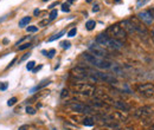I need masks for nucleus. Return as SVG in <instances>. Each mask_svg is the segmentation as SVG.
<instances>
[{
	"label": "nucleus",
	"mask_w": 154,
	"mask_h": 130,
	"mask_svg": "<svg viewBox=\"0 0 154 130\" xmlns=\"http://www.w3.org/2000/svg\"><path fill=\"white\" fill-rule=\"evenodd\" d=\"M96 43L101 46H103L104 49H110V50H114V51H119L122 49L123 44L121 40L119 39H115V38H111L109 37L107 33H101L96 37Z\"/></svg>",
	"instance_id": "nucleus-1"
},
{
	"label": "nucleus",
	"mask_w": 154,
	"mask_h": 130,
	"mask_svg": "<svg viewBox=\"0 0 154 130\" xmlns=\"http://www.w3.org/2000/svg\"><path fill=\"white\" fill-rule=\"evenodd\" d=\"M82 58L85 62H88L89 64L94 65L95 68H98V69L108 70V69H111V66H113V63H110L109 60H107L104 58H101V57H96V56L90 55V53H83Z\"/></svg>",
	"instance_id": "nucleus-2"
},
{
	"label": "nucleus",
	"mask_w": 154,
	"mask_h": 130,
	"mask_svg": "<svg viewBox=\"0 0 154 130\" xmlns=\"http://www.w3.org/2000/svg\"><path fill=\"white\" fill-rule=\"evenodd\" d=\"M107 34H110V36H113L111 38H115V39H124L126 38V32L123 31V29L120 26V24H114V25H111V26H109V27L107 29V32H106Z\"/></svg>",
	"instance_id": "nucleus-3"
},
{
	"label": "nucleus",
	"mask_w": 154,
	"mask_h": 130,
	"mask_svg": "<svg viewBox=\"0 0 154 130\" xmlns=\"http://www.w3.org/2000/svg\"><path fill=\"white\" fill-rule=\"evenodd\" d=\"M75 91L77 94H82V95H85V96H90L94 91H95V88L90 84H87V83H80V84H76L74 86Z\"/></svg>",
	"instance_id": "nucleus-4"
},
{
	"label": "nucleus",
	"mask_w": 154,
	"mask_h": 130,
	"mask_svg": "<svg viewBox=\"0 0 154 130\" xmlns=\"http://www.w3.org/2000/svg\"><path fill=\"white\" fill-rule=\"evenodd\" d=\"M138 91L140 92V95H142L144 97H152V96H154V85L151 83L141 84L138 86Z\"/></svg>",
	"instance_id": "nucleus-5"
},
{
	"label": "nucleus",
	"mask_w": 154,
	"mask_h": 130,
	"mask_svg": "<svg viewBox=\"0 0 154 130\" xmlns=\"http://www.w3.org/2000/svg\"><path fill=\"white\" fill-rule=\"evenodd\" d=\"M89 50H90L93 52V55L96 56V57H101V58H103L104 56H108L109 53L107 52V50L103 47V46H101L98 45L97 43L96 44H91V45H89Z\"/></svg>",
	"instance_id": "nucleus-6"
},
{
	"label": "nucleus",
	"mask_w": 154,
	"mask_h": 130,
	"mask_svg": "<svg viewBox=\"0 0 154 130\" xmlns=\"http://www.w3.org/2000/svg\"><path fill=\"white\" fill-rule=\"evenodd\" d=\"M71 110L72 111H76V112H83V114H91L94 111V109L89 105H85V104H82V103H74L70 105Z\"/></svg>",
	"instance_id": "nucleus-7"
},
{
	"label": "nucleus",
	"mask_w": 154,
	"mask_h": 130,
	"mask_svg": "<svg viewBox=\"0 0 154 130\" xmlns=\"http://www.w3.org/2000/svg\"><path fill=\"white\" fill-rule=\"evenodd\" d=\"M94 73L97 76L98 79L103 81L106 83H110V84H118V79L116 77H114L110 73H104V72H100V71H94Z\"/></svg>",
	"instance_id": "nucleus-8"
},
{
	"label": "nucleus",
	"mask_w": 154,
	"mask_h": 130,
	"mask_svg": "<svg viewBox=\"0 0 154 130\" xmlns=\"http://www.w3.org/2000/svg\"><path fill=\"white\" fill-rule=\"evenodd\" d=\"M138 18H139L140 21L145 23L146 25H152V23L154 20V17H153L151 11H142V12H140L139 14H138Z\"/></svg>",
	"instance_id": "nucleus-9"
},
{
	"label": "nucleus",
	"mask_w": 154,
	"mask_h": 130,
	"mask_svg": "<svg viewBox=\"0 0 154 130\" xmlns=\"http://www.w3.org/2000/svg\"><path fill=\"white\" fill-rule=\"evenodd\" d=\"M131 21L133 23V26H134V29H135V32H138V33L141 34V36H147V34H148L146 26H144L142 24H141V21H140L139 19L133 18Z\"/></svg>",
	"instance_id": "nucleus-10"
},
{
	"label": "nucleus",
	"mask_w": 154,
	"mask_h": 130,
	"mask_svg": "<svg viewBox=\"0 0 154 130\" xmlns=\"http://www.w3.org/2000/svg\"><path fill=\"white\" fill-rule=\"evenodd\" d=\"M153 114V109L151 108V107H148V105H145V107H142V108H139L136 111H135V116L136 117H139V118H146V117H148V116H151Z\"/></svg>",
	"instance_id": "nucleus-11"
},
{
	"label": "nucleus",
	"mask_w": 154,
	"mask_h": 130,
	"mask_svg": "<svg viewBox=\"0 0 154 130\" xmlns=\"http://www.w3.org/2000/svg\"><path fill=\"white\" fill-rule=\"evenodd\" d=\"M120 26L123 29V31H124L126 33H131V34L135 33V29H134L133 23H132L131 20H123V21H121Z\"/></svg>",
	"instance_id": "nucleus-12"
},
{
	"label": "nucleus",
	"mask_w": 154,
	"mask_h": 130,
	"mask_svg": "<svg viewBox=\"0 0 154 130\" xmlns=\"http://www.w3.org/2000/svg\"><path fill=\"white\" fill-rule=\"evenodd\" d=\"M94 92H96L95 94V97L97 98V99H101V101H103V102H109V103H114V99L110 97V96H108L107 94H103V92H101V91H94Z\"/></svg>",
	"instance_id": "nucleus-13"
},
{
	"label": "nucleus",
	"mask_w": 154,
	"mask_h": 130,
	"mask_svg": "<svg viewBox=\"0 0 154 130\" xmlns=\"http://www.w3.org/2000/svg\"><path fill=\"white\" fill-rule=\"evenodd\" d=\"M113 105L115 107V108H118V109H120L121 111H129L131 110V107L128 105L127 103H124V102H122V101H114V103H113Z\"/></svg>",
	"instance_id": "nucleus-14"
},
{
	"label": "nucleus",
	"mask_w": 154,
	"mask_h": 130,
	"mask_svg": "<svg viewBox=\"0 0 154 130\" xmlns=\"http://www.w3.org/2000/svg\"><path fill=\"white\" fill-rule=\"evenodd\" d=\"M30 21H31V17H24L23 19L19 20V27H24V26L29 25Z\"/></svg>",
	"instance_id": "nucleus-15"
},
{
	"label": "nucleus",
	"mask_w": 154,
	"mask_h": 130,
	"mask_svg": "<svg viewBox=\"0 0 154 130\" xmlns=\"http://www.w3.org/2000/svg\"><path fill=\"white\" fill-rule=\"evenodd\" d=\"M95 26H96L95 20H88V21L85 23V29H87L88 31L94 30V29H95Z\"/></svg>",
	"instance_id": "nucleus-16"
},
{
	"label": "nucleus",
	"mask_w": 154,
	"mask_h": 130,
	"mask_svg": "<svg viewBox=\"0 0 154 130\" xmlns=\"http://www.w3.org/2000/svg\"><path fill=\"white\" fill-rule=\"evenodd\" d=\"M43 53H44L47 58H54V57H55V55H56V50L51 49V50H49L47 52H46V51H43Z\"/></svg>",
	"instance_id": "nucleus-17"
},
{
	"label": "nucleus",
	"mask_w": 154,
	"mask_h": 130,
	"mask_svg": "<svg viewBox=\"0 0 154 130\" xmlns=\"http://www.w3.org/2000/svg\"><path fill=\"white\" fill-rule=\"evenodd\" d=\"M64 33H65V31H60V32H58V33H56L55 36H52L51 38H49V42H54V40H57V39H59Z\"/></svg>",
	"instance_id": "nucleus-18"
},
{
	"label": "nucleus",
	"mask_w": 154,
	"mask_h": 130,
	"mask_svg": "<svg viewBox=\"0 0 154 130\" xmlns=\"http://www.w3.org/2000/svg\"><path fill=\"white\" fill-rule=\"evenodd\" d=\"M83 124L87 125V127H93L94 125V120L90 118V117H85L83 120Z\"/></svg>",
	"instance_id": "nucleus-19"
},
{
	"label": "nucleus",
	"mask_w": 154,
	"mask_h": 130,
	"mask_svg": "<svg viewBox=\"0 0 154 130\" xmlns=\"http://www.w3.org/2000/svg\"><path fill=\"white\" fill-rule=\"evenodd\" d=\"M49 84H50V81H43L39 85H37L32 91H34V90H41V89H43L44 86H46V85H49Z\"/></svg>",
	"instance_id": "nucleus-20"
},
{
	"label": "nucleus",
	"mask_w": 154,
	"mask_h": 130,
	"mask_svg": "<svg viewBox=\"0 0 154 130\" xmlns=\"http://www.w3.org/2000/svg\"><path fill=\"white\" fill-rule=\"evenodd\" d=\"M50 20H52V19H56L57 17H58V12H57V10H52L50 12Z\"/></svg>",
	"instance_id": "nucleus-21"
},
{
	"label": "nucleus",
	"mask_w": 154,
	"mask_h": 130,
	"mask_svg": "<svg viewBox=\"0 0 154 130\" xmlns=\"http://www.w3.org/2000/svg\"><path fill=\"white\" fill-rule=\"evenodd\" d=\"M34 65H36V63H34L33 60H31V62H29V63L26 64V69H28L29 71H32V70L34 69Z\"/></svg>",
	"instance_id": "nucleus-22"
},
{
	"label": "nucleus",
	"mask_w": 154,
	"mask_h": 130,
	"mask_svg": "<svg viewBox=\"0 0 154 130\" xmlns=\"http://www.w3.org/2000/svg\"><path fill=\"white\" fill-rule=\"evenodd\" d=\"M16 103H17V98H16V97H12V98H10V99L7 101V105H8V107H12V105H14Z\"/></svg>",
	"instance_id": "nucleus-23"
},
{
	"label": "nucleus",
	"mask_w": 154,
	"mask_h": 130,
	"mask_svg": "<svg viewBox=\"0 0 154 130\" xmlns=\"http://www.w3.org/2000/svg\"><path fill=\"white\" fill-rule=\"evenodd\" d=\"M26 31L28 32H37L38 31V27H37V26L31 25V26H28V27H26Z\"/></svg>",
	"instance_id": "nucleus-24"
},
{
	"label": "nucleus",
	"mask_w": 154,
	"mask_h": 130,
	"mask_svg": "<svg viewBox=\"0 0 154 130\" xmlns=\"http://www.w3.org/2000/svg\"><path fill=\"white\" fill-rule=\"evenodd\" d=\"M30 46H31V44H30V43H25V44H23L21 46H18V50H19V51H23V50L29 49Z\"/></svg>",
	"instance_id": "nucleus-25"
},
{
	"label": "nucleus",
	"mask_w": 154,
	"mask_h": 130,
	"mask_svg": "<svg viewBox=\"0 0 154 130\" xmlns=\"http://www.w3.org/2000/svg\"><path fill=\"white\" fill-rule=\"evenodd\" d=\"M76 33H77V30L74 27V29H71L69 32H68V37H70V38H72V37H75L76 36Z\"/></svg>",
	"instance_id": "nucleus-26"
},
{
	"label": "nucleus",
	"mask_w": 154,
	"mask_h": 130,
	"mask_svg": "<svg viewBox=\"0 0 154 130\" xmlns=\"http://www.w3.org/2000/svg\"><path fill=\"white\" fill-rule=\"evenodd\" d=\"M8 86V83L7 82H3V83H0V91H5Z\"/></svg>",
	"instance_id": "nucleus-27"
},
{
	"label": "nucleus",
	"mask_w": 154,
	"mask_h": 130,
	"mask_svg": "<svg viewBox=\"0 0 154 130\" xmlns=\"http://www.w3.org/2000/svg\"><path fill=\"white\" fill-rule=\"evenodd\" d=\"M26 112L30 115H34L36 114V109H33L32 107H26Z\"/></svg>",
	"instance_id": "nucleus-28"
},
{
	"label": "nucleus",
	"mask_w": 154,
	"mask_h": 130,
	"mask_svg": "<svg viewBox=\"0 0 154 130\" xmlns=\"http://www.w3.org/2000/svg\"><path fill=\"white\" fill-rule=\"evenodd\" d=\"M62 11L63 12H69L70 11V7L68 4H62Z\"/></svg>",
	"instance_id": "nucleus-29"
},
{
	"label": "nucleus",
	"mask_w": 154,
	"mask_h": 130,
	"mask_svg": "<svg viewBox=\"0 0 154 130\" xmlns=\"http://www.w3.org/2000/svg\"><path fill=\"white\" fill-rule=\"evenodd\" d=\"M60 45H62L63 49H67V50H68V49H70V45H71V44H70V42H63Z\"/></svg>",
	"instance_id": "nucleus-30"
},
{
	"label": "nucleus",
	"mask_w": 154,
	"mask_h": 130,
	"mask_svg": "<svg viewBox=\"0 0 154 130\" xmlns=\"http://www.w3.org/2000/svg\"><path fill=\"white\" fill-rule=\"evenodd\" d=\"M68 96H69V91H68L67 89H64V90L62 91L60 97H62V98H65V97H68Z\"/></svg>",
	"instance_id": "nucleus-31"
},
{
	"label": "nucleus",
	"mask_w": 154,
	"mask_h": 130,
	"mask_svg": "<svg viewBox=\"0 0 154 130\" xmlns=\"http://www.w3.org/2000/svg\"><path fill=\"white\" fill-rule=\"evenodd\" d=\"M149 1V0H139L138 1V7H141V6H144L145 4H147Z\"/></svg>",
	"instance_id": "nucleus-32"
},
{
	"label": "nucleus",
	"mask_w": 154,
	"mask_h": 130,
	"mask_svg": "<svg viewBox=\"0 0 154 130\" xmlns=\"http://www.w3.org/2000/svg\"><path fill=\"white\" fill-rule=\"evenodd\" d=\"M29 38H30V37H24V38H21L20 40H18V42H17V44H16V45H18V46H19V45H20L24 40H26V39H29Z\"/></svg>",
	"instance_id": "nucleus-33"
},
{
	"label": "nucleus",
	"mask_w": 154,
	"mask_h": 130,
	"mask_svg": "<svg viewBox=\"0 0 154 130\" xmlns=\"http://www.w3.org/2000/svg\"><path fill=\"white\" fill-rule=\"evenodd\" d=\"M46 24H49V20H47V19H45V20H42V21L39 23V26H44V25H46Z\"/></svg>",
	"instance_id": "nucleus-34"
},
{
	"label": "nucleus",
	"mask_w": 154,
	"mask_h": 130,
	"mask_svg": "<svg viewBox=\"0 0 154 130\" xmlns=\"http://www.w3.org/2000/svg\"><path fill=\"white\" fill-rule=\"evenodd\" d=\"M93 11H94V12H98V11H100V5L96 4V5L93 7Z\"/></svg>",
	"instance_id": "nucleus-35"
},
{
	"label": "nucleus",
	"mask_w": 154,
	"mask_h": 130,
	"mask_svg": "<svg viewBox=\"0 0 154 130\" xmlns=\"http://www.w3.org/2000/svg\"><path fill=\"white\" fill-rule=\"evenodd\" d=\"M16 60H17V59H16V58H14V59H13V60H12V62H11V63H10V64H8V65H7V68H6V69H10V68H11V66H12V65H13V64H14V63H16Z\"/></svg>",
	"instance_id": "nucleus-36"
},
{
	"label": "nucleus",
	"mask_w": 154,
	"mask_h": 130,
	"mask_svg": "<svg viewBox=\"0 0 154 130\" xmlns=\"http://www.w3.org/2000/svg\"><path fill=\"white\" fill-rule=\"evenodd\" d=\"M28 128H29V127H28L26 124H25V125H21V127H20L18 130H28Z\"/></svg>",
	"instance_id": "nucleus-37"
},
{
	"label": "nucleus",
	"mask_w": 154,
	"mask_h": 130,
	"mask_svg": "<svg viewBox=\"0 0 154 130\" xmlns=\"http://www.w3.org/2000/svg\"><path fill=\"white\" fill-rule=\"evenodd\" d=\"M28 57H30V53H26V55H25V56H24V57H23V58L20 59V62H23V60H25V59H26Z\"/></svg>",
	"instance_id": "nucleus-38"
},
{
	"label": "nucleus",
	"mask_w": 154,
	"mask_h": 130,
	"mask_svg": "<svg viewBox=\"0 0 154 130\" xmlns=\"http://www.w3.org/2000/svg\"><path fill=\"white\" fill-rule=\"evenodd\" d=\"M151 36H152V40H153V43H154V27L152 29V32H151Z\"/></svg>",
	"instance_id": "nucleus-39"
},
{
	"label": "nucleus",
	"mask_w": 154,
	"mask_h": 130,
	"mask_svg": "<svg viewBox=\"0 0 154 130\" xmlns=\"http://www.w3.org/2000/svg\"><path fill=\"white\" fill-rule=\"evenodd\" d=\"M41 69H42V65H39V66H38V68H36V69H33L32 71H33V72H37L38 70H41Z\"/></svg>",
	"instance_id": "nucleus-40"
},
{
	"label": "nucleus",
	"mask_w": 154,
	"mask_h": 130,
	"mask_svg": "<svg viewBox=\"0 0 154 130\" xmlns=\"http://www.w3.org/2000/svg\"><path fill=\"white\" fill-rule=\"evenodd\" d=\"M41 13V11L39 10H34V16H38Z\"/></svg>",
	"instance_id": "nucleus-41"
},
{
	"label": "nucleus",
	"mask_w": 154,
	"mask_h": 130,
	"mask_svg": "<svg viewBox=\"0 0 154 130\" xmlns=\"http://www.w3.org/2000/svg\"><path fill=\"white\" fill-rule=\"evenodd\" d=\"M6 18H7L6 16H5V17H3V18H0V24H1V23H3V21H4L5 19H6Z\"/></svg>",
	"instance_id": "nucleus-42"
},
{
	"label": "nucleus",
	"mask_w": 154,
	"mask_h": 130,
	"mask_svg": "<svg viewBox=\"0 0 154 130\" xmlns=\"http://www.w3.org/2000/svg\"><path fill=\"white\" fill-rule=\"evenodd\" d=\"M151 12H152V14H153V17H154V8H153V10L151 11Z\"/></svg>",
	"instance_id": "nucleus-43"
},
{
	"label": "nucleus",
	"mask_w": 154,
	"mask_h": 130,
	"mask_svg": "<svg viewBox=\"0 0 154 130\" xmlns=\"http://www.w3.org/2000/svg\"><path fill=\"white\" fill-rule=\"evenodd\" d=\"M151 130H154V124L152 125V128H151Z\"/></svg>",
	"instance_id": "nucleus-44"
},
{
	"label": "nucleus",
	"mask_w": 154,
	"mask_h": 130,
	"mask_svg": "<svg viewBox=\"0 0 154 130\" xmlns=\"http://www.w3.org/2000/svg\"><path fill=\"white\" fill-rule=\"evenodd\" d=\"M93 1V0H87V3H91Z\"/></svg>",
	"instance_id": "nucleus-45"
},
{
	"label": "nucleus",
	"mask_w": 154,
	"mask_h": 130,
	"mask_svg": "<svg viewBox=\"0 0 154 130\" xmlns=\"http://www.w3.org/2000/svg\"><path fill=\"white\" fill-rule=\"evenodd\" d=\"M114 1H115V3H119V1H120V0H114Z\"/></svg>",
	"instance_id": "nucleus-46"
},
{
	"label": "nucleus",
	"mask_w": 154,
	"mask_h": 130,
	"mask_svg": "<svg viewBox=\"0 0 154 130\" xmlns=\"http://www.w3.org/2000/svg\"><path fill=\"white\" fill-rule=\"evenodd\" d=\"M74 1V0H69V3H72Z\"/></svg>",
	"instance_id": "nucleus-47"
},
{
	"label": "nucleus",
	"mask_w": 154,
	"mask_h": 130,
	"mask_svg": "<svg viewBox=\"0 0 154 130\" xmlns=\"http://www.w3.org/2000/svg\"><path fill=\"white\" fill-rule=\"evenodd\" d=\"M52 130H57V129H52Z\"/></svg>",
	"instance_id": "nucleus-48"
}]
</instances>
